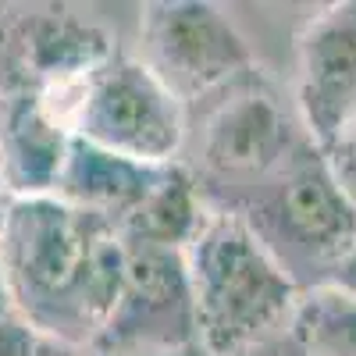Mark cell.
Instances as JSON below:
<instances>
[{
    "mask_svg": "<svg viewBox=\"0 0 356 356\" xmlns=\"http://www.w3.org/2000/svg\"><path fill=\"white\" fill-rule=\"evenodd\" d=\"M189 346H196V314L186 253L125 239L111 317L86 353H168Z\"/></svg>",
    "mask_w": 356,
    "mask_h": 356,
    "instance_id": "8992f818",
    "label": "cell"
},
{
    "mask_svg": "<svg viewBox=\"0 0 356 356\" xmlns=\"http://www.w3.org/2000/svg\"><path fill=\"white\" fill-rule=\"evenodd\" d=\"M0 317H11V303H8V289H4V271H0Z\"/></svg>",
    "mask_w": 356,
    "mask_h": 356,
    "instance_id": "e0dca14e",
    "label": "cell"
},
{
    "mask_svg": "<svg viewBox=\"0 0 356 356\" xmlns=\"http://www.w3.org/2000/svg\"><path fill=\"white\" fill-rule=\"evenodd\" d=\"M207 214H211V203H207L196 175L175 161L161 182L146 193V200L118 228L132 243H150V246L186 253Z\"/></svg>",
    "mask_w": 356,
    "mask_h": 356,
    "instance_id": "30bf717a",
    "label": "cell"
},
{
    "mask_svg": "<svg viewBox=\"0 0 356 356\" xmlns=\"http://www.w3.org/2000/svg\"><path fill=\"white\" fill-rule=\"evenodd\" d=\"M196 346L207 356H250L275 332H289L300 285L257 232L225 207H211L186 246Z\"/></svg>",
    "mask_w": 356,
    "mask_h": 356,
    "instance_id": "7a4b0ae2",
    "label": "cell"
},
{
    "mask_svg": "<svg viewBox=\"0 0 356 356\" xmlns=\"http://www.w3.org/2000/svg\"><path fill=\"white\" fill-rule=\"evenodd\" d=\"M40 346V335L22 324L15 314L11 317H0V356H33Z\"/></svg>",
    "mask_w": 356,
    "mask_h": 356,
    "instance_id": "4fadbf2b",
    "label": "cell"
},
{
    "mask_svg": "<svg viewBox=\"0 0 356 356\" xmlns=\"http://www.w3.org/2000/svg\"><path fill=\"white\" fill-rule=\"evenodd\" d=\"M139 61L189 104L253 75V50L232 18L203 0H157L139 15Z\"/></svg>",
    "mask_w": 356,
    "mask_h": 356,
    "instance_id": "5b68a950",
    "label": "cell"
},
{
    "mask_svg": "<svg viewBox=\"0 0 356 356\" xmlns=\"http://www.w3.org/2000/svg\"><path fill=\"white\" fill-rule=\"evenodd\" d=\"M324 285H335V289H342V292L356 296V243L339 257V264L332 267V271L324 275Z\"/></svg>",
    "mask_w": 356,
    "mask_h": 356,
    "instance_id": "5bb4252c",
    "label": "cell"
},
{
    "mask_svg": "<svg viewBox=\"0 0 356 356\" xmlns=\"http://www.w3.org/2000/svg\"><path fill=\"white\" fill-rule=\"evenodd\" d=\"M235 214L289 275L300 267H321L328 275L356 243V203L314 139L296 146Z\"/></svg>",
    "mask_w": 356,
    "mask_h": 356,
    "instance_id": "277c9868",
    "label": "cell"
},
{
    "mask_svg": "<svg viewBox=\"0 0 356 356\" xmlns=\"http://www.w3.org/2000/svg\"><path fill=\"white\" fill-rule=\"evenodd\" d=\"M86 356H207L200 346L189 349H168V353H86Z\"/></svg>",
    "mask_w": 356,
    "mask_h": 356,
    "instance_id": "9a60e30c",
    "label": "cell"
},
{
    "mask_svg": "<svg viewBox=\"0 0 356 356\" xmlns=\"http://www.w3.org/2000/svg\"><path fill=\"white\" fill-rule=\"evenodd\" d=\"M68 136L139 164H175L186 114L139 57L111 50L75 82L50 89Z\"/></svg>",
    "mask_w": 356,
    "mask_h": 356,
    "instance_id": "3957f363",
    "label": "cell"
},
{
    "mask_svg": "<svg viewBox=\"0 0 356 356\" xmlns=\"http://www.w3.org/2000/svg\"><path fill=\"white\" fill-rule=\"evenodd\" d=\"M0 186H4V182H0Z\"/></svg>",
    "mask_w": 356,
    "mask_h": 356,
    "instance_id": "ac0fdd59",
    "label": "cell"
},
{
    "mask_svg": "<svg viewBox=\"0 0 356 356\" xmlns=\"http://www.w3.org/2000/svg\"><path fill=\"white\" fill-rule=\"evenodd\" d=\"M125 264L118 221L54 193L0 203V271L11 314L40 339L89 349L111 317Z\"/></svg>",
    "mask_w": 356,
    "mask_h": 356,
    "instance_id": "6da1fadb",
    "label": "cell"
},
{
    "mask_svg": "<svg viewBox=\"0 0 356 356\" xmlns=\"http://www.w3.org/2000/svg\"><path fill=\"white\" fill-rule=\"evenodd\" d=\"M257 75V72H253ZM232 86V97L218 104L200 136V168L214 182H250L260 186L307 136V129L260 86Z\"/></svg>",
    "mask_w": 356,
    "mask_h": 356,
    "instance_id": "52a82bcc",
    "label": "cell"
},
{
    "mask_svg": "<svg viewBox=\"0 0 356 356\" xmlns=\"http://www.w3.org/2000/svg\"><path fill=\"white\" fill-rule=\"evenodd\" d=\"M289 335L300 356H356V296L317 282L296 300Z\"/></svg>",
    "mask_w": 356,
    "mask_h": 356,
    "instance_id": "8fae6325",
    "label": "cell"
},
{
    "mask_svg": "<svg viewBox=\"0 0 356 356\" xmlns=\"http://www.w3.org/2000/svg\"><path fill=\"white\" fill-rule=\"evenodd\" d=\"M33 356H86L82 349H72V346H61V342H50V339H40L36 353Z\"/></svg>",
    "mask_w": 356,
    "mask_h": 356,
    "instance_id": "2e32d148",
    "label": "cell"
},
{
    "mask_svg": "<svg viewBox=\"0 0 356 356\" xmlns=\"http://www.w3.org/2000/svg\"><path fill=\"white\" fill-rule=\"evenodd\" d=\"M168 168L171 164H139V161L107 154L93 143L68 136L65 157H61V168H57L50 193L72 207L104 214L122 225L146 200V193L164 178Z\"/></svg>",
    "mask_w": 356,
    "mask_h": 356,
    "instance_id": "9c48e42d",
    "label": "cell"
},
{
    "mask_svg": "<svg viewBox=\"0 0 356 356\" xmlns=\"http://www.w3.org/2000/svg\"><path fill=\"white\" fill-rule=\"evenodd\" d=\"M328 161H332V171H335V178L342 182V189L353 196V203H356V118L346 125V132L328 146Z\"/></svg>",
    "mask_w": 356,
    "mask_h": 356,
    "instance_id": "7c38bea8",
    "label": "cell"
},
{
    "mask_svg": "<svg viewBox=\"0 0 356 356\" xmlns=\"http://www.w3.org/2000/svg\"><path fill=\"white\" fill-rule=\"evenodd\" d=\"M296 107L321 150L356 118V0L324 8L296 40Z\"/></svg>",
    "mask_w": 356,
    "mask_h": 356,
    "instance_id": "ba28073f",
    "label": "cell"
}]
</instances>
